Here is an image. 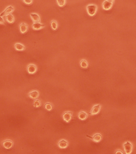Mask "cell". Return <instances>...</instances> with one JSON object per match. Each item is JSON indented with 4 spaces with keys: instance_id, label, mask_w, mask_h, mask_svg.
<instances>
[{
    "instance_id": "cell-3",
    "label": "cell",
    "mask_w": 136,
    "mask_h": 154,
    "mask_svg": "<svg viewBox=\"0 0 136 154\" xmlns=\"http://www.w3.org/2000/svg\"><path fill=\"white\" fill-rule=\"evenodd\" d=\"M114 1H111V0H106L102 3V8L104 10H110V8H112L113 6V3Z\"/></svg>"
},
{
    "instance_id": "cell-25",
    "label": "cell",
    "mask_w": 136,
    "mask_h": 154,
    "mask_svg": "<svg viewBox=\"0 0 136 154\" xmlns=\"http://www.w3.org/2000/svg\"><path fill=\"white\" fill-rule=\"evenodd\" d=\"M0 19H1V24H5V23H4V21H3V19L2 17H1L0 18Z\"/></svg>"
},
{
    "instance_id": "cell-4",
    "label": "cell",
    "mask_w": 136,
    "mask_h": 154,
    "mask_svg": "<svg viewBox=\"0 0 136 154\" xmlns=\"http://www.w3.org/2000/svg\"><path fill=\"white\" fill-rule=\"evenodd\" d=\"M100 109H101V105L100 104H98V105H94L93 107H92V110H91V112H90V114L92 115H95L97 114H98L100 111Z\"/></svg>"
},
{
    "instance_id": "cell-13",
    "label": "cell",
    "mask_w": 136,
    "mask_h": 154,
    "mask_svg": "<svg viewBox=\"0 0 136 154\" xmlns=\"http://www.w3.org/2000/svg\"><path fill=\"white\" fill-rule=\"evenodd\" d=\"M29 97H30L31 99H36L38 98L39 96V92L37 90H33V91L30 92L28 94Z\"/></svg>"
},
{
    "instance_id": "cell-23",
    "label": "cell",
    "mask_w": 136,
    "mask_h": 154,
    "mask_svg": "<svg viewBox=\"0 0 136 154\" xmlns=\"http://www.w3.org/2000/svg\"><path fill=\"white\" fill-rule=\"evenodd\" d=\"M23 2L27 5H30L33 3V1L32 0H23Z\"/></svg>"
},
{
    "instance_id": "cell-19",
    "label": "cell",
    "mask_w": 136,
    "mask_h": 154,
    "mask_svg": "<svg viewBox=\"0 0 136 154\" xmlns=\"http://www.w3.org/2000/svg\"><path fill=\"white\" fill-rule=\"evenodd\" d=\"M51 28L53 29V30H57V28H58V23L56 20H52L51 22Z\"/></svg>"
},
{
    "instance_id": "cell-2",
    "label": "cell",
    "mask_w": 136,
    "mask_h": 154,
    "mask_svg": "<svg viewBox=\"0 0 136 154\" xmlns=\"http://www.w3.org/2000/svg\"><path fill=\"white\" fill-rule=\"evenodd\" d=\"M123 148H124V150L126 154H130L132 152L133 150V146L131 142H126L123 144Z\"/></svg>"
},
{
    "instance_id": "cell-24",
    "label": "cell",
    "mask_w": 136,
    "mask_h": 154,
    "mask_svg": "<svg viewBox=\"0 0 136 154\" xmlns=\"http://www.w3.org/2000/svg\"><path fill=\"white\" fill-rule=\"evenodd\" d=\"M115 154H123L122 151H121V150H117L115 152Z\"/></svg>"
},
{
    "instance_id": "cell-7",
    "label": "cell",
    "mask_w": 136,
    "mask_h": 154,
    "mask_svg": "<svg viewBox=\"0 0 136 154\" xmlns=\"http://www.w3.org/2000/svg\"><path fill=\"white\" fill-rule=\"evenodd\" d=\"M87 137H89V138H91L93 141H94L95 142H99L101 141L102 140V135L100 134H95V135H93V137H90V136L87 135Z\"/></svg>"
},
{
    "instance_id": "cell-17",
    "label": "cell",
    "mask_w": 136,
    "mask_h": 154,
    "mask_svg": "<svg viewBox=\"0 0 136 154\" xmlns=\"http://www.w3.org/2000/svg\"><path fill=\"white\" fill-rule=\"evenodd\" d=\"M14 48L18 51H24L25 49L24 45H23L22 44H20V43H16L14 45Z\"/></svg>"
},
{
    "instance_id": "cell-5",
    "label": "cell",
    "mask_w": 136,
    "mask_h": 154,
    "mask_svg": "<svg viewBox=\"0 0 136 154\" xmlns=\"http://www.w3.org/2000/svg\"><path fill=\"white\" fill-rule=\"evenodd\" d=\"M27 70L28 72L30 74H33L35 73L37 70V67L35 65L31 64V65H28V66L27 68Z\"/></svg>"
},
{
    "instance_id": "cell-16",
    "label": "cell",
    "mask_w": 136,
    "mask_h": 154,
    "mask_svg": "<svg viewBox=\"0 0 136 154\" xmlns=\"http://www.w3.org/2000/svg\"><path fill=\"white\" fill-rule=\"evenodd\" d=\"M78 117L81 120H85L87 118V114L84 111H80L78 114Z\"/></svg>"
},
{
    "instance_id": "cell-15",
    "label": "cell",
    "mask_w": 136,
    "mask_h": 154,
    "mask_svg": "<svg viewBox=\"0 0 136 154\" xmlns=\"http://www.w3.org/2000/svg\"><path fill=\"white\" fill-rule=\"evenodd\" d=\"M5 18H6L7 22L8 23H9V24H12V23H14V21H15L14 16H13L12 14L7 15V16H5Z\"/></svg>"
},
{
    "instance_id": "cell-9",
    "label": "cell",
    "mask_w": 136,
    "mask_h": 154,
    "mask_svg": "<svg viewBox=\"0 0 136 154\" xmlns=\"http://www.w3.org/2000/svg\"><path fill=\"white\" fill-rule=\"evenodd\" d=\"M13 145H14V143L10 140H6L3 142V146L5 149H10L13 146Z\"/></svg>"
},
{
    "instance_id": "cell-14",
    "label": "cell",
    "mask_w": 136,
    "mask_h": 154,
    "mask_svg": "<svg viewBox=\"0 0 136 154\" xmlns=\"http://www.w3.org/2000/svg\"><path fill=\"white\" fill-rule=\"evenodd\" d=\"M32 27L35 30H40L41 29L45 27V25L42 24L40 23H33V24L32 25Z\"/></svg>"
},
{
    "instance_id": "cell-18",
    "label": "cell",
    "mask_w": 136,
    "mask_h": 154,
    "mask_svg": "<svg viewBox=\"0 0 136 154\" xmlns=\"http://www.w3.org/2000/svg\"><path fill=\"white\" fill-rule=\"evenodd\" d=\"M80 65L82 68H87L88 66V63H87V61L85 59H82L80 62Z\"/></svg>"
},
{
    "instance_id": "cell-6",
    "label": "cell",
    "mask_w": 136,
    "mask_h": 154,
    "mask_svg": "<svg viewBox=\"0 0 136 154\" xmlns=\"http://www.w3.org/2000/svg\"><path fill=\"white\" fill-rule=\"evenodd\" d=\"M72 115H73V114H72L71 112H69V111L65 112V113H64L63 116H62L65 122L68 123V122H69V121L71 120Z\"/></svg>"
},
{
    "instance_id": "cell-22",
    "label": "cell",
    "mask_w": 136,
    "mask_h": 154,
    "mask_svg": "<svg viewBox=\"0 0 136 154\" xmlns=\"http://www.w3.org/2000/svg\"><path fill=\"white\" fill-rule=\"evenodd\" d=\"M66 1L65 0H57V3L60 7H64L65 5Z\"/></svg>"
},
{
    "instance_id": "cell-1",
    "label": "cell",
    "mask_w": 136,
    "mask_h": 154,
    "mask_svg": "<svg viewBox=\"0 0 136 154\" xmlns=\"http://www.w3.org/2000/svg\"><path fill=\"white\" fill-rule=\"evenodd\" d=\"M86 10H87V14H89V16H93L96 14L97 10V7L96 5L94 4H90L88 5L86 7Z\"/></svg>"
},
{
    "instance_id": "cell-10",
    "label": "cell",
    "mask_w": 136,
    "mask_h": 154,
    "mask_svg": "<svg viewBox=\"0 0 136 154\" xmlns=\"http://www.w3.org/2000/svg\"><path fill=\"white\" fill-rule=\"evenodd\" d=\"M68 145H69L68 142H67V140H64V139L60 140L58 143V146L59 148H61V149H65V148H66L68 146Z\"/></svg>"
},
{
    "instance_id": "cell-8",
    "label": "cell",
    "mask_w": 136,
    "mask_h": 154,
    "mask_svg": "<svg viewBox=\"0 0 136 154\" xmlns=\"http://www.w3.org/2000/svg\"><path fill=\"white\" fill-rule=\"evenodd\" d=\"M14 10V8L12 6L8 7H7V8L4 10V11L1 14V17H3V16H7V15H8V14H11Z\"/></svg>"
},
{
    "instance_id": "cell-11",
    "label": "cell",
    "mask_w": 136,
    "mask_h": 154,
    "mask_svg": "<svg viewBox=\"0 0 136 154\" xmlns=\"http://www.w3.org/2000/svg\"><path fill=\"white\" fill-rule=\"evenodd\" d=\"M32 20L34 22V23H40V18L38 14L36 13H31L30 14Z\"/></svg>"
},
{
    "instance_id": "cell-20",
    "label": "cell",
    "mask_w": 136,
    "mask_h": 154,
    "mask_svg": "<svg viewBox=\"0 0 136 154\" xmlns=\"http://www.w3.org/2000/svg\"><path fill=\"white\" fill-rule=\"evenodd\" d=\"M41 105H42V103H41L40 100H39V99H35V101L33 102V105L35 107H40Z\"/></svg>"
},
{
    "instance_id": "cell-21",
    "label": "cell",
    "mask_w": 136,
    "mask_h": 154,
    "mask_svg": "<svg viewBox=\"0 0 136 154\" xmlns=\"http://www.w3.org/2000/svg\"><path fill=\"white\" fill-rule=\"evenodd\" d=\"M45 108L46 110L50 111L53 109V106H52V105L50 103H46V104H45Z\"/></svg>"
},
{
    "instance_id": "cell-12",
    "label": "cell",
    "mask_w": 136,
    "mask_h": 154,
    "mask_svg": "<svg viewBox=\"0 0 136 154\" xmlns=\"http://www.w3.org/2000/svg\"><path fill=\"white\" fill-rule=\"evenodd\" d=\"M28 30V26L25 23H21L20 25V31L21 33L24 34Z\"/></svg>"
}]
</instances>
